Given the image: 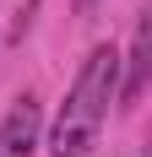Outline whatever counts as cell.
<instances>
[{"label": "cell", "instance_id": "cell-4", "mask_svg": "<svg viewBox=\"0 0 152 157\" xmlns=\"http://www.w3.org/2000/svg\"><path fill=\"white\" fill-rule=\"evenodd\" d=\"M98 6H103V0H76V11H82V16H92Z\"/></svg>", "mask_w": 152, "mask_h": 157}, {"label": "cell", "instance_id": "cell-2", "mask_svg": "<svg viewBox=\"0 0 152 157\" xmlns=\"http://www.w3.org/2000/svg\"><path fill=\"white\" fill-rule=\"evenodd\" d=\"M38 125H44L38 98H16L11 114H6V125H0V157H33V146H38Z\"/></svg>", "mask_w": 152, "mask_h": 157}, {"label": "cell", "instance_id": "cell-1", "mask_svg": "<svg viewBox=\"0 0 152 157\" xmlns=\"http://www.w3.org/2000/svg\"><path fill=\"white\" fill-rule=\"evenodd\" d=\"M114 92H120V49L98 44L87 60H82V71H76V87H71V98H65L60 119H54L49 152L54 157H87V146H92V136H98V125H103Z\"/></svg>", "mask_w": 152, "mask_h": 157}, {"label": "cell", "instance_id": "cell-3", "mask_svg": "<svg viewBox=\"0 0 152 157\" xmlns=\"http://www.w3.org/2000/svg\"><path fill=\"white\" fill-rule=\"evenodd\" d=\"M147 65H152V27L141 22L136 27V44H130V54H120V71H125V81H120V109H136L141 103V92H147Z\"/></svg>", "mask_w": 152, "mask_h": 157}]
</instances>
